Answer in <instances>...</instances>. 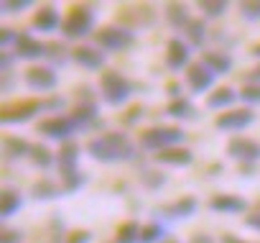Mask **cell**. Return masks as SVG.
Listing matches in <instances>:
<instances>
[{
	"instance_id": "1",
	"label": "cell",
	"mask_w": 260,
	"mask_h": 243,
	"mask_svg": "<svg viewBox=\"0 0 260 243\" xmlns=\"http://www.w3.org/2000/svg\"><path fill=\"white\" fill-rule=\"evenodd\" d=\"M87 151L94 161L100 164H117V161H130L136 154V146L125 133H102V136H94L89 139L87 144Z\"/></svg>"
},
{
	"instance_id": "2",
	"label": "cell",
	"mask_w": 260,
	"mask_h": 243,
	"mask_svg": "<svg viewBox=\"0 0 260 243\" xmlns=\"http://www.w3.org/2000/svg\"><path fill=\"white\" fill-rule=\"evenodd\" d=\"M64 107V97H34V100H18V102H11V105H3V115L0 120L8 126V123H26L34 115L44 113V110H61Z\"/></svg>"
},
{
	"instance_id": "3",
	"label": "cell",
	"mask_w": 260,
	"mask_h": 243,
	"mask_svg": "<svg viewBox=\"0 0 260 243\" xmlns=\"http://www.w3.org/2000/svg\"><path fill=\"white\" fill-rule=\"evenodd\" d=\"M97 8L94 6H87V3H74L61 23V31L67 39H84L92 34V26L97 21Z\"/></svg>"
},
{
	"instance_id": "4",
	"label": "cell",
	"mask_w": 260,
	"mask_h": 243,
	"mask_svg": "<svg viewBox=\"0 0 260 243\" xmlns=\"http://www.w3.org/2000/svg\"><path fill=\"white\" fill-rule=\"evenodd\" d=\"M186 139V133L176 126H156V128H148L141 133V146L148 149V151H166V149H174V146H181Z\"/></svg>"
},
{
	"instance_id": "5",
	"label": "cell",
	"mask_w": 260,
	"mask_h": 243,
	"mask_svg": "<svg viewBox=\"0 0 260 243\" xmlns=\"http://www.w3.org/2000/svg\"><path fill=\"white\" fill-rule=\"evenodd\" d=\"M100 90H102V97L107 105L117 107L122 105L125 100H130V95H133V82H130L125 74L110 69V72H102L100 77Z\"/></svg>"
},
{
	"instance_id": "6",
	"label": "cell",
	"mask_w": 260,
	"mask_h": 243,
	"mask_svg": "<svg viewBox=\"0 0 260 243\" xmlns=\"http://www.w3.org/2000/svg\"><path fill=\"white\" fill-rule=\"evenodd\" d=\"M94 44L102 51H125L136 44V36L125 26H102L100 31H94Z\"/></svg>"
},
{
	"instance_id": "7",
	"label": "cell",
	"mask_w": 260,
	"mask_h": 243,
	"mask_svg": "<svg viewBox=\"0 0 260 243\" xmlns=\"http://www.w3.org/2000/svg\"><path fill=\"white\" fill-rule=\"evenodd\" d=\"M36 131L44 136V139H54V141H61L67 144L79 128L74 126V120L69 115H54V118H46L36 126Z\"/></svg>"
},
{
	"instance_id": "8",
	"label": "cell",
	"mask_w": 260,
	"mask_h": 243,
	"mask_svg": "<svg viewBox=\"0 0 260 243\" xmlns=\"http://www.w3.org/2000/svg\"><path fill=\"white\" fill-rule=\"evenodd\" d=\"M227 156L240 161V164H255L260 161V144L245 136H235L227 144Z\"/></svg>"
},
{
	"instance_id": "9",
	"label": "cell",
	"mask_w": 260,
	"mask_h": 243,
	"mask_svg": "<svg viewBox=\"0 0 260 243\" xmlns=\"http://www.w3.org/2000/svg\"><path fill=\"white\" fill-rule=\"evenodd\" d=\"M255 120V113L250 110V107H230L227 113H219V118H217V128L219 131H242V128H247L250 123Z\"/></svg>"
},
{
	"instance_id": "10",
	"label": "cell",
	"mask_w": 260,
	"mask_h": 243,
	"mask_svg": "<svg viewBox=\"0 0 260 243\" xmlns=\"http://www.w3.org/2000/svg\"><path fill=\"white\" fill-rule=\"evenodd\" d=\"M23 79H26V85H28L31 90H36V92H49V90H54L56 82H59L54 67H28L26 74H23Z\"/></svg>"
},
{
	"instance_id": "11",
	"label": "cell",
	"mask_w": 260,
	"mask_h": 243,
	"mask_svg": "<svg viewBox=\"0 0 260 243\" xmlns=\"http://www.w3.org/2000/svg\"><path fill=\"white\" fill-rule=\"evenodd\" d=\"M214 72H209L202 62L199 64H189L186 67V82H189V87H191V92L194 95H199V92H207L212 85H214Z\"/></svg>"
},
{
	"instance_id": "12",
	"label": "cell",
	"mask_w": 260,
	"mask_h": 243,
	"mask_svg": "<svg viewBox=\"0 0 260 243\" xmlns=\"http://www.w3.org/2000/svg\"><path fill=\"white\" fill-rule=\"evenodd\" d=\"M197 207H199V202H197V197H191V195H184V197H179L176 202H169V205H161L158 207V212L164 215V218H176V220H184V218H191L194 212H197Z\"/></svg>"
},
{
	"instance_id": "13",
	"label": "cell",
	"mask_w": 260,
	"mask_h": 243,
	"mask_svg": "<svg viewBox=\"0 0 260 243\" xmlns=\"http://www.w3.org/2000/svg\"><path fill=\"white\" fill-rule=\"evenodd\" d=\"M72 59H74L79 67H84V69H102V67H105V51H102L100 46H87V44H82V46L72 49Z\"/></svg>"
},
{
	"instance_id": "14",
	"label": "cell",
	"mask_w": 260,
	"mask_h": 243,
	"mask_svg": "<svg viewBox=\"0 0 260 243\" xmlns=\"http://www.w3.org/2000/svg\"><path fill=\"white\" fill-rule=\"evenodd\" d=\"M207 207H209L212 212L235 215V212H245V210H247V202H245L240 195H227V192H222V195H214Z\"/></svg>"
},
{
	"instance_id": "15",
	"label": "cell",
	"mask_w": 260,
	"mask_h": 243,
	"mask_svg": "<svg viewBox=\"0 0 260 243\" xmlns=\"http://www.w3.org/2000/svg\"><path fill=\"white\" fill-rule=\"evenodd\" d=\"M61 16L56 11V6H41L34 16V29L41 34H54L56 29H61Z\"/></svg>"
},
{
	"instance_id": "16",
	"label": "cell",
	"mask_w": 260,
	"mask_h": 243,
	"mask_svg": "<svg viewBox=\"0 0 260 243\" xmlns=\"http://www.w3.org/2000/svg\"><path fill=\"white\" fill-rule=\"evenodd\" d=\"M166 64L174 72L189 67V44H184L181 39H171L166 44Z\"/></svg>"
},
{
	"instance_id": "17",
	"label": "cell",
	"mask_w": 260,
	"mask_h": 243,
	"mask_svg": "<svg viewBox=\"0 0 260 243\" xmlns=\"http://www.w3.org/2000/svg\"><path fill=\"white\" fill-rule=\"evenodd\" d=\"M21 59H41V57H46V46L41 44V41H36L31 34H21L18 36V44H16V49H13Z\"/></svg>"
},
{
	"instance_id": "18",
	"label": "cell",
	"mask_w": 260,
	"mask_h": 243,
	"mask_svg": "<svg viewBox=\"0 0 260 243\" xmlns=\"http://www.w3.org/2000/svg\"><path fill=\"white\" fill-rule=\"evenodd\" d=\"M77 161H79V146L74 141H67L61 144L59 154H56V167L61 174H69V172H77Z\"/></svg>"
},
{
	"instance_id": "19",
	"label": "cell",
	"mask_w": 260,
	"mask_h": 243,
	"mask_svg": "<svg viewBox=\"0 0 260 243\" xmlns=\"http://www.w3.org/2000/svg\"><path fill=\"white\" fill-rule=\"evenodd\" d=\"M153 156H156V161L169 164V167H189L191 159H194V154H191L186 146H174V149L158 151V154H153Z\"/></svg>"
},
{
	"instance_id": "20",
	"label": "cell",
	"mask_w": 260,
	"mask_h": 243,
	"mask_svg": "<svg viewBox=\"0 0 260 243\" xmlns=\"http://www.w3.org/2000/svg\"><path fill=\"white\" fill-rule=\"evenodd\" d=\"M202 64H204L209 72H214V74H227V72L232 69V57L214 49V51H204V54H202Z\"/></svg>"
},
{
	"instance_id": "21",
	"label": "cell",
	"mask_w": 260,
	"mask_h": 243,
	"mask_svg": "<svg viewBox=\"0 0 260 243\" xmlns=\"http://www.w3.org/2000/svg\"><path fill=\"white\" fill-rule=\"evenodd\" d=\"M240 97V92H235L232 87H217L209 97H207V107L209 110H219V107H230L235 100Z\"/></svg>"
},
{
	"instance_id": "22",
	"label": "cell",
	"mask_w": 260,
	"mask_h": 243,
	"mask_svg": "<svg viewBox=\"0 0 260 243\" xmlns=\"http://www.w3.org/2000/svg\"><path fill=\"white\" fill-rule=\"evenodd\" d=\"M166 21H169L174 29H184V31H186V26L191 23V16H189L186 6H181V3H169V6H166Z\"/></svg>"
},
{
	"instance_id": "23",
	"label": "cell",
	"mask_w": 260,
	"mask_h": 243,
	"mask_svg": "<svg viewBox=\"0 0 260 243\" xmlns=\"http://www.w3.org/2000/svg\"><path fill=\"white\" fill-rule=\"evenodd\" d=\"M166 113H169L171 118H179V120H191V118H197V115H199V113H197V107L191 105V100H186V97L171 100V102H169V107H166Z\"/></svg>"
},
{
	"instance_id": "24",
	"label": "cell",
	"mask_w": 260,
	"mask_h": 243,
	"mask_svg": "<svg viewBox=\"0 0 260 243\" xmlns=\"http://www.w3.org/2000/svg\"><path fill=\"white\" fill-rule=\"evenodd\" d=\"M3 151H6L8 159H23V156L31 154V144L18 139V136H6L3 139Z\"/></svg>"
},
{
	"instance_id": "25",
	"label": "cell",
	"mask_w": 260,
	"mask_h": 243,
	"mask_svg": "<svg viewBox=\"0 0 260 243\" xmlns=\"http://www.w3.org/2000/svg\"><path fill=\"white\" fill-rule=\"evenodd\" d=\"M21 205H23V200H21V195L16 190H3V200H0V218H3V220L13 218L21 210Z\"/></svg>"
},
{
	"instance_id": "26",
	"label": "cell",
	"mask_w": 260,
	"mask_h": 243,
	"mask_svg": "<svg viewBox=\"0 0 260 243\" xmlns=\"http://www.w3.org/2000/svg\"><path fill=\"white\" fill-rule=\"evenodd\" d=\"M141 230H143V228H141L136 220H127V223H122V225L117 228L112 243H141Z\"/></svg>"
},
{
	"instance_id": "27",
	"label": "cell",
	"mask_w": 260,
	"mask_h": 243,
	"mask_svg": "<svg viewBox=\"0 0 260 243\" xmlns=\"http://www.w3.org/2000/svg\"><path fill=\"white\" fill-rule=\"evenodd\" d=\"M31 195L36 197V200H56V197H61V187H56L51 179H39L34 187H31Z\"/></svg>"
},
{
	"instance_id": "28",
	"label": "cell",
	"mask_w": 260,
	"mask_h": 243,
	"mask_svg": "<svg viewBox=\"0 0 260 243\" xmlns=\"http://www.w3.org/2000/svg\"><path fill=\"white\" fill-rule=\"evenodd\" d=\"M31 161L39 167V169H49L54 161H56V156L51 154V149H46L44 144H31Z\"/></svg>"
},
{
	"instance_id": "29",
	"label": "cell",
	"mask_w": 260,
	"mask_h": 243,
	"mask_svg": "<svg viewBox=\"0 0 260 243\" xmlns=\"http://www.w3.org/2000/svg\"><path fill=\"white\" fill-rule=\"evenodd\" d=\"M186 39H189V44L191 46H202L204 44V39H207V29H204V21H199V18H191V23L186 26Z\"/></svg>"
},
{
	"instance_id": "30",
	"label": "cell",
	"mask_w": 260,
	"mask_h": 243,
	"mask_svg": "<svg viewBox=\"0 0 260 243\" xmlns=\"http://www.w3.org/2000/svg\"><path fill=\"white\" fill-rule=\"evenodd\" d=\"M141 182L146 190H161L166 184V174L158 172V169H143L141 172Z\"/></svg>"
},
{
	"instance_id": "31",
	"label": "cell",
	"mask_w": 260,
	"mask_h": 243,
	"mask_svg": "<svg viewBox=\"0 0 260 243\" xmlns=\"http://www.w3.org/2000/svg\"><path fill=\"white\" fill-rule=\"evenodd\" d=\"M164 235H166V228L161 223H148L141 230V243H161Z\"/></svg>"
},
{
	"instance_id": "32",
	"label": "cell",
	"mask_w": 260,
	"mask_h": 243,
	"mask_svg": "<svg viewBox=\"0 0 260 243\" xmlns=\"http://www.w3.org/2000/svg\"><path fill=\"white\" fill-rule=\"evenodd\" d=\"M82 184H84V174H82V172L61 174V192H64V195H74Z\"/></svg>"
},
{
	"instance_id": "33",
	"label": "cell",
	"mask_w": 260,
	"mask_h": 243,
	"mask_svg": "<svg viewBox=\"0 0 260 243\" xmlns=\"http://www.w3.org/2000/svg\"><path fill=\"white\" fill-rule=\"evenodd\" d=\"M227 8L230 6L224 3V0H217V3H214V0H202V3H199V11H204L207 18H222Z\"/></svg>"
},
{
	"instance_id": "34",
	"label": "cell",
	"mask_w": 260,
	"mask_h": 243,
	"mask_svg": "<svg viewBox=\"0 0 260 243\" xmlns=\"http://www.w3.org/2000/svg\"><path fill=\"white\" fill-rule=\"evenodd\" d=\"M240 100H245L247 105H260V85L247 82V85L240 90Z\"/></svg>"
},
{
	"instance_id": "35",
	"label": "cell",
	"mask_w": 260,
	"mask_h": 243,
	"mask_svg": "<svg viewBox=\"0 0 260 243\" xmlns=\"http://www.w3.org/2000/svg\"><path fill=\"white\" fill-rule=\"evenodd\" d=\"M18 31H13V29H0V46H3V51H8L11 46L16 49V44H18Z\"/></svg>"
},
{
	"instance_id": "36",
	"label": "cell",
	"mask_w": 260,
	"mask_h": 243,
	"mask_svg": "<svg viewBox=\"0 0 260 243\" xmlns=\"http://www.w3.org/2000/svg\"><path fill=\"white\" fill-rule=\"evenodd\" d=\"M69 54H72V51H69ZM69 54H67V49H64L61 44H49V46H46V57L54 59L56 64H64V62L69 59Z\"/></svg>"
},
{
	"instance_id": "37",
	"label": "cell",
	"mask_w": 260,
	"mask_h": 243,
	"mask_svg": "<svg viewBox=\"0 0 260 243\" xmlns=\"http://www.w3.org/2000/svg\"><path fill=\"white\" fill-rule=\"evenodd\" d=\"M89 240H92V233L84 230V228L67 230V235H64V243H89Z\"/></svg>"
},
{
	"instance_id": "38",
	"label": "cell",
	"mask_w": 260,
	"mask_h": 243,
	"mask_svg": "<svg viewBox=\"0 0 260 243\" xmlns=\"http://www.w3.org/2000/svg\"><path fill=\"white\" fill-rule=\"evenodd\" d=\"M31 8V0H3V13H21Z\"/></svg>"
},
{
	"instance_id": "39",
	"label": "cell",
	"mask_w": 260,
	"mask_h": 243,
	"mask_svg": "<svg viewBox=\"0 0 260 243\" xmlns=\"http://www.w3.org/2000/svg\"><path fill=\"white\" fill-rule=\"evenodd\" d=\"M240 13L247 21H260V3H240Z\"/></svg>"
},
{
	"instance_id": "40",
	"label": "cell",
	"mask_w": 260,
	"mask_h": 243,
	"mask_svg": "<svg viewBox=\"0 0 260 243\" xmlns=\"http://www.w3.org/2000/svg\"><path fill=\"white\" fill-rule=\"evenodd\" d=\"M18 240H21V233H18V230L3 228V238H0V243H18Z\"/></svg>"
},
{
	"instance_id": "41",
	"label": "cell",
	"mask_w": 260,
	"mask_h": 243,
	"mask_svg": "<svg viewBox=\"0 0 260 243\" xmlns=\"http://www.w3.org/2000/svg\"><path fill=\"white\" fill-rule=\"evenodd\" d=\"M189 243H214V238L207 235V233H194V235L189 238Z\"/></svg>"
},
{
	"instance_id": "42",
	"label": "cell",
	"mask_w": 260,
	"mask_h": 243,
	"mask_svg": "<svg viewBox=\"0 0 260 243\" xmlns=\"http://www.w3.org/2000/svg\"><path fill=\"white\" fill-rule=\"evenodd\" d=\"M245 225H247V228H255V230H260V212H252V215H247V218H245Z\"/></svg>"
},
{
	"instance_id": "43",
	"label": "cell",
	"mask_w": 260,
	"mask_h": 243,
	"mask_svg": "<svg viewBox=\"0 0 260 243\" xmlns=\"http://www.w3.org/2000/svg\"><path fill=\"white\" fill-rule=\"evenodd\" d=\"M127 113H130V115H125V123H136V120L141 118V113H143V107H141V105H136L133 110H127Z\"/></svg>"
},
{
	"instance_id": "44",
	"label": "cell",
	"mask_w": 260,
	"mask_h": 243,
	"mask_svg": "<svg viewBox=\"0 0 260 243\" xmlns=\"http://www.w3.org/2000/svg\"><path fill=\"white\" fill-rule=\"evenodd\" d=\"M166 92H169L174 100H179V97H181V87H179V82H169V85H166Z\"/></svg>"
},
{
	"instance_id": "45",
	"label": "cell",
	"mask_w": 260,
	"mask_h": 243,
	"mask_svg": "<svg viewBox=\"0 0 260 243\" xmlns=\"http://www.w3.org/2000/svg\"><path fill=\"white\" fill-rule=\"evenodd\" d=\"M222 243H247V240H242V238H237V235H222Z\"/></svg>"
},
{
	"instance_id": "46",
	"label": "cell",
	"mask_w": 260,
	"mask_h": 243,
	"mask_svg": "<svg viewBox=\"0 0 260 243\" xmlns=\"http://www.w3.org/2000/svg\"><path fill=\"white\" fill-rule=\"evenodd\" d=\"M250 82H255V85H260V64L252 69V74H250Z\"/></svg>"
},
{
	"instance_id": "47",
	"label": "cell",
	"mask_w": 260,
	"mask_h": 243,
	"mask_svg": "<svg viewBox=\"0 0 260 243\" xmlns=\"http://www.w3.org/2000/svg\"><path fill=\"white\" fill-rule=\"evenodd\" d=\"M252 57H260V44H255V46H252Z\"/></svg>"
},
{
	"instance_id": "48",
	"label": "cell",
	"mask_w": 260,
	"mask_h": 243,
	"mask_svg": "<svg viewBox=\"0 0 260 243\" xmlns=\"http://www.w3.org/2000/svg\"><path fill=\"white\" fill-rule=\"evenodd\" d=\"M257 212H260V205H257Z\"/></svg>"
},
{
	"instance_id": "49",
	"label": "cell",
	"mask_w": 260,
	"mask_h": 243,
	"mask_svg": "<svg viewBox=\"0 0 260 243\" xmlns=\"http://www.w3.org/2000/svg\"><path fill=\"white\" fill-rule=\"evenodd\" d=\"M169 243H176V240H169Z\"/></svg>"
}]
</instances>
